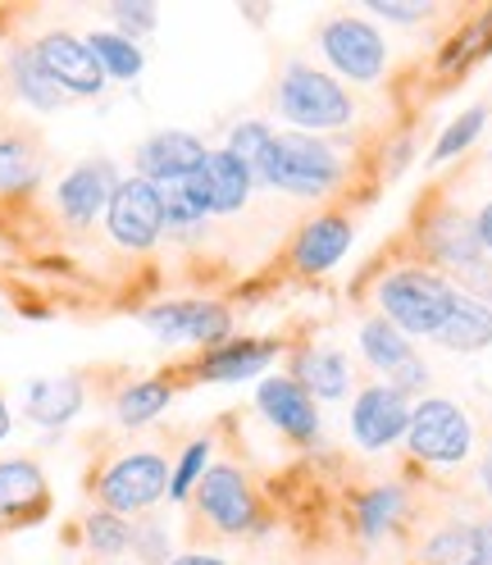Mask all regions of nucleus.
<instances>
[{
  "label": "nucleus",
  "instance_id": "f257e3e1",
  "mask_svg": "<svg viewBox=\"0 0 492 565\" xmlns=\"http://www.w3.org/2000/svg\"><path fill=\"white\" fill-rule=\"evenodd\" d=\"M252 179L274 188V192H288L301 201L314 196H329L346 183V160L333 141L324 137H310V132H274L265 156L256 160Z\"/></svg>",
  "mask_w": 492,
  "mask_h": 565
},
{
  "label": "nucleus",
  "instance_id": "f03ea898",
  "mask_svg": "<svg viewBox=\"0 0 492 565\" xmlns=\"http://www.w3.org/2000/svg\"><path fill=\"white\" fill-rule=\"evenodd\" d=\"M378 310L393 329H402L406 338H438V329L447 324L456 288L451 278H442L438 269L425 265H402L378 282Z\"/></svg>",
  "mask_w": 492,
  "mask_h": 565
},
{
  "label": "nucleus",
  "instance_id": "7ed1b4c3",
  "mask_svg": "<svg viewBox=\"0 0 492 565\" xmlns=\"http://www.w3.org/2000/svg\"><path fill=\"white\" fill-rule=\"evenodd\" d=\"M274 110L288 124H297L301 132H338L356 119V100L342 83H333L329 74L310 64H288L284 78L274 87Z\"/></svg>",
  "mask_w": 492,
  "mask_h": 565
},
{
  "label": "nucleus",
  "instance_id": "20e7f679",
  "mask_svg": "<svg viewBox=\"0 0 492 565\" xmlns=\"http://www.w3.org/2000/svg\"><path fill=\"white\" fill-rule=\"evenodd\" d=\"M169 475L173 470H169V461L160 451H124L100 470L96 502H100V511H115L124 520L142 515L169 492Z\"/></svg>",
  "mask_w": 492,
  "mask_h": 565
},
{
  "label": "nucleus",
  "instance_id": "39448f33",
  "mask_svg": "<svg viewBox=\"0 0 492 565\" xmlns=\"http://www.w3.org/2000/svg\"><path fill=\"white\" fill-rule=\"evenodd\" d=\"M406 443L419 461L434 466H461L470 456L474 429L461 406H451L442 397H425L419 406H410V424H406Z\"/></svg>",
  "mask_w": 492,
  "mask_h": 565
},
{
  "label": "nucleus",
  "instance_id": "423d86ee",
  "mask_svg": "<svg viewBox=\"0 0 492 565\" xmlns=\"http://www.w3.org/2000/svg\"><path fill=\"white\" fill-rule=\"evenodd\" d=\"M192 502H196V515L205 524H215L220 534H246V529L260 524V502L237 466H210L192 488Z\"/></svg>",
  "mask_w": 492,
  "mask_h": 565
},
{
  "label": "nucleus",
  "instance_id": "0eeeda50",
  "mask_svg": "<svg viewBox=\"0 0 492 565\" xmlns=\"http://www.w3.org/2000/svg\"><path fill=\"white\" fill-rule=\"evenodd\" d=\"M105 228L124 252H151L164 237V205L147 179H124L105 205Z\"/></svg>",
  "mask_w": 492,
  "mask_h": 565
},
{
  "label": "nucleus",
  "instance_id": "6e6552de",
  "mask_svg": "<svg viewBox=\"0 0 492 565\" xmlns=\"http://www.w3.org/2000/svg\"><path fill=\"white\" fill-rule=\"evenodd\" d=\"M320 46L329 55V64L351 83H378L383 64H388V46H383V32L365 19H333L320 32Z\"/></svg>",
  "mask_w": 492,
  "mask_h": 565
},
{
  "label": "nucleus",
  "instance_id": "1a4fd4ad",
  "mask_svg": "<svg viewBox=\"0 0 492 565\" xmlns=\"http://www.w3.org/2000/svg\"><path fill=\"white\" fill-rule=\"evenodd\" d=\"M188 196L201 205V215H237V210L252 201V169L242 160H233L228 151H205V160L183 179Z\"/></svg>",
  "mask_w": 492,
  "mask_h": 565
},
{
  "label": "nucleus",
  "instance_id": "9d476101",
  "mask_svg": "<svg viewBox=\"0 0 492 565\" xmlns=\"http://www.w3.org/2000/svg\"><path fill=\"white\" fill-rule=\"evenodd\" d=\"M147 329L169 342H201V347H224L233 338V315L220 301H164L147 310Z\"/></svg>",
  "mask_w": 492,
  "mask_h": 565
},
{
  "label": "nucleus",
  "instance_id": "9b49d317",
  "mask_svg": "<svg viewBox=\"0 0 492 565\" xmlns=\"http://www.w3.org/2000/svg\"><path fill=\"white\" fill-rule=\"evenodd\" d=\"M361 351H365V361L388 379V387H397V393H406V397L429 383V370L415 356L410 338L402 329H393L383 315H374V320L361 324Z\"/></svg>",
  "mask_w": 492,
  "mask_h": 565
},
{
  "label": "nucleus",
  "instance_id": "f8f14e48",
  "mask_svg": "<svg viewBox=\"0 0 492 565\" xmlns=\"http://www.w3.org/2000/svg\"><path fill=\"white\" fill-rule=\"evenodd\" d=\"M115 188H119V179H115L110 160H83V164H74L60 179V188H55L60 220L68 228H92L105 215V205H110Z\"/></svg>",
  "mask_w": 492,
  "mask_h": 565
},
{
  "label": "nucleus",
  "instance_id": "ddd939ff",
  "mask_svg": "<svg viewBox=\"0 0 492 565\" xmlns=\"http://www.w3.org/2000/svg\"><path fill=\"white\" fill-rule=\"evenodd\" d=\"M32 51H38L42 68L55 78V87L64 96H96L105 87V74L96 55L87 51V38H74V32H46V38L32 42Z\"/></svg>",
  "mask_w": 492,
  "mask_h": 565
},
{
  "label": "nucleus",
  "instance_id": "4468645a",
  "mask_svg": "<svg viewBox=\"0 0 492 565\" xmlns=\"http://www.w3.org/2000/svg\"><path fill=\"white\" fill-rule=\"evenodd\" d=\"M406 424H410V397L388 383L365 387L356 406H351V434H356L365 451H383L397 438H406Z\"/></svg>",
  "mask_w": 492,
  "mask_h": 565
},
{
  "label": "nucleus",
  "instance_id": "2eb2a0df",
  "mask_svg": "<svg viewBox=\"0 0 492 565\" xmlns=\"http://www.w3.org/2000/svg\"><path fill=\"white\" fill-rule=\"evenodd\" d=\"M256 406H260V415L274 424V429L288 434L292 443H314L320 438V406H314V397L297 379H288V374L265 379L260 393H256Z\"/></svg>",
  "mask_w": 492,
  "mask_h": 565
},
{
  "label": "nucleus",
  "instance_id": "dca6fc26",
  "mask_svg": "<svg viewBox=\"0 0 492 565\" xmlns=\"http://www.w3.org/2000/svg\"><path fill=\"white\" fill-rule=\"evenodd\" d=\"M46 511H51V483H46L42 466L28 461V456L0 461V529L32 524Z\"/></svg>",
  "mask_w": 492,
  "mask_h": 565
},
{
  "label": "nucleus",
  "instance_id": "f3484780",
  "mask_svg": "<svg viewBox=\"0 0 492 565\" xmlns=\"http://www.w3.org/2000/svg\"><path fill=\"white\" fill-rule=\"evenodd\" d=\"M419 242H425V256L447 274L483 260L479 228L470 215H461V210H438V215H429L425 228H419Z\"/></svg>",
  "mask_w": 492,
  "mask_h": 565
},
{
  "label": "nucleus",
  "instance_id": "a211bd4d",
  "mask_svg": "<svg viewBox=\"0 0 492 565\" xmlns=\"http://www.w3.org/2000/svg\"><path fill=\"white\" fill-rule=\"evenodd\" d=\"M201 160H205L201 137L169 128V132H156V137H147L142 147H137V179H147L151 188L179 183V179H188Z\"/></svg>",
  "mask_w": 492,
  "mask_h": 565
},
{
  "label": "nucleus",
  "instance_id": "6ab92c4d",
  "mask_svg": "<svg viewBox=\"0 0 492 565\" xmlns=\"http://www.w3.org/2000/svg\"><path fill=\"white\" fill-rule=\"evenodd\" d=\"M278 356V342L269 338H228L224 347H210L205 356L188 370L196 383H233V379H252Z\"/></svg>",
  "mask_w": 492,
  "mask_h": 565
},
{
  "label": "nucleus",
  "instance_id": "aec40b11",
  "mask_svg": "<svg viewBox=\"0 0 492 565\" xmlns=\"http://www.w3.org/2000/svg\"><path fill=\"white\" fill-rule=\"evenodd\" d=\"M351 237H356V228H351L346 215H338V210H324V215H314L297 242H292V260L301 274H324L333 269L346 252H351Z\"/></svg>",
  "mask_w": 492,
  "mask_h": 565
},
{
  "label": "nucleus",
  "instance_id": "412c9836",
  "mask_svg": "<svg viewBox=\"0 0 492 565\" xmlns=\"http://www.w3.org/2000/svg\"><path fill=\"white\" fill-rule=\"evenodd\" d=\"M87 402V387L83 379L64 374V379H38L28 387V415L46 424V429H60V424H68Z\"/></svg>",
  "mask_w": 492,
  "mask_h": 565
},
{
  "label": "nucleus",
  "instance_id": "4be33fe9",
  "mask_svg": "<svg viewBox=\"0 0 492 565\" xmlns=\"http://www.w3.org/2000/svg\"><path fill=\"white\" fill-rule=\"evenodd\" d=\"M10 87H14V96L23 105H32V110H60V105L68 100L55 87V78L42 68V60H38V51H32V46H14L10 51Z\"/></svg>",
  "mask_w": 492,
  "mask_h": 565
},
{
  "label": "nucleus",
  "instance_id": "5701e85b",
  "mask_svg": "<svg viewBox=\"0 0 492 565\" xmlns=\"http://www.w3.org/2000/svg\"><path fill=\"white\" fill-rule=\"evenodd\" d=\"M438 342L451 347V351H483L492 342V306H483V301H474L466 292H456L447 324L438 329Z\"/></svg>",
  "mask_w": 492,
  "mask_h": 565
},
{
  "label": "nucleus",
  "instance_id": "b1692460",
  "mask_svg": "<svg viewBox=\"0 0 492 565\" xmlns=\"http://www.w3.org/2000/svg\"><path fill=\"white\" fill-rule=\"evenodd\" d=\"M42 179V151L23 132H0V196H23Z\"/></svg>",
  "mask_w": 492,
  "mask_h": 565
},
{
  "label": "nucleus",
  "instance_id": "393cba45",
  "mask_svg": "<svg viewBox=\"0 0 492 565\" xmlns=\"http://www.w3.org/2000/svg\"><path fill=\"white\" fill-rule=\"evenodd\" d=\"M288 379H297L314 402L320 397L338 402V397H346V387H351V370H346V361L338 356V351H306Z\"/></svg>",
  "mask_w": 492,
  "mask_h": 565
},
{
  "label": "nucleus",
  "instance_id": "a878e982",
  "mask_svg": "<svg viewBox=\"0 0 492 565\" xmlns=\"http://www.w3.org/2000/svg\"><path fill=\"white\" fill-rule=\"evenodd\" d=\"M169 402H173L169 379H137L115 397V415H119V424H128V429H142V424H151Z\"/></svg>",
  "mask_w": 492,
  "mask_h": 565
},
{
  "label": "nucleus",
  "instance_id": "bb28decb",
  "mask_svg": "<svg viewBox=\"0 0 492 565\" xmlns=\"http://www.w3.org/2000/svg\"><path fill=\"white\" fill-rule=\"evenodd\" d=\"M419 561H425V565H483L474 524H442L438 534L425 539V547H419Z\"/></svg>",
  "mask_w": 492,
  "mask_h": 565
},
{
  "label": "nucleus",
  "instance_id": "cd10ccee",
  "mask_svg": "<svg viewBox=\"0 0 492 565\" xmlns=\"http://www.w3.org/2000/svg\"><path fill=\"white\" fill-rule=\"evenodd\" d=\"M87 51L96 55V64H100V74H105V78L132 83L137 74H142V51H137V42L119 38V32H92V38H87Z\"/></svg>",
  "mask_w": 492,
  "mask_h": 565
},
{
  "label": "nucleus",
  "instance_id": "c85d7f7f",
  "mask_svg": "<svg viewBox=\"0 0 492 565\" xmlns=\"http://www.w3.org/2000/svg\"><path fill=\"white\" fill-rule=\"evenodd\" d=\"M83 539H87V547L96 552V556H105V561H119L128 547H132V524L124 520V515H115V511H87V520H83Z\"/></svg>",
  "mask_w": 492,
  "mask_h": 565
},
{
  "label": "nucleus",
  "instance_id": "c756f323",
  "mask_svg": "<svg viewBox=\"0 0 492 565\" xmlns=\"http://www.w3.org/2000/svg\"><path fill=\"white\" fill-rule=\"evenodd\" d=\"M402 515H406L402 488H374V492H365V498L356 502V520H361L365 539H383Z\"/></svg>",
  "mask_w": 492,
  "mask_h": 565
},
{
  "label": "nucleus",
  "instance_id": "7c9ffc66",
  "mask_svg": "<svg viewBox=\"0 0 492 565\" xmlns=\"http://www.w3.org/2000/svg\"><path fill=\"white\" fill-rule=\"evenodd\" d=\"M205 470H210V438L192 443V447L183 451V461L173 466V475H169V498H173V502H188V498H192V488L201 483Z\"/></svg>",
  "mask_w": 492,
  "mask_h": 565
},
{
  "label": "nucleus",
  "instance_id": "2f4dec72",
  "mask_svg": "<svg viewBox=\"0 0 492 565\" xmlns=\"http://www.w3.org/2000/svg\"><path fill=\"white\" fill-rule=\"evenodd\" d=\"M483 124H488V110H483V105H474V110H466L461 119H456L442 137H438V147H434V164L438 160H451V156H461L466 147H470V141L483 132Z\"/></svg>",
  "mask_w": 492,
  "mask_h": 565
},
{
  "label": "nucleus",
  "instance_id": "473e14b6",
  "mask_svg": "<svg viewBox=\"0 0 492 565\" xmlns=\"http://www.w3.org/2000/svg\"><path fill=\"white\" fill-rule=\"evenodd\" d=\"M488 46H492V28H466L461 38H451V42H447L438 68H442V74H461V68H466L470 60H479Z\"/></svg>",
  "mask_w": 492,
  "mask_h": 565
},
{
  "label": "nucleus",
  "instance_id": "72a5a7b5",
  "mask_svg": "<svg viewBox=\"0 0 492 565\" xmlns=\"http://www.w3.org/2000/svg\"><path fill=\"white\" fill-rule=\"evenodd\" d=\"M269 137H274V132H269L265 124L246 119V124H237V128L228 132V147H224V151H228L233 160H242L246 169H256V160H260V156H265V147H269Z\"/></svg>",
  "mask_w": 492,
  "mask_h": 565
},
{
  "label": "nucleus",
  "instance_id": "f704fd0d",
  "mask_svg": "<svg viewBox=\"0 0 492 565\" xmlns=\"http://www.w3.org/2000/svg\"><path fill=\"white\" fill-rule=\"evenodd\" d=\"M110 19L119 23V38H147V32H156V19L160 10L147 6V0H124V6H110Z\"/></svg>",
  "mask_w": 492,
  "mask_h": 565
},
{
  "label": "nucleus",
  "instance_id": "c9c22d12",
  "mask_svg": "<svg viewBox=\"0 0 492 565\" xmlns=\"http://www.w3.org/2000/svg\"><path fill=\"white\" fill-rule=\"evenodd\" d=\"M456 282H451V288L456 292H466V297H474V301H492V260L483 256V260H474V265H466V269H456L451 274Z\"/></svg>",
  "mask_w": 492,
  "mask_h": 565
},
{
  "label": "nucleus",
  "instance_id": "e433bc0d",
  "mask_svg": "<svg viewBox=\"0 0 492 565\" xmlns=\"http://www.w3.org/2000/svg\"><path fill=\"white\" fill-rule=\"evenodd\" d=\"M132 552L142 556V565H160V561H169L164 529H160V524H142V529L132 524Z\"/></svg>",
  "mask_w": 492,
  "mask_h": 565
},
{
  "label": "nucleus",
  "instance_id": "4c0bfd02",
  "mask_svg": "<svg viewBox=\"0 0 492 565\" xmlns=\"http://www.w3.org/2000/svg\"><path fill=\"white\" fill-rule=\"evenodd\" d=\"M370 14H378V19H397V23H415V19H429L434 6H393V0H378V6H370Z\"/></svg>",
  "mask_w": 492,
  "mask_h": 565
},
{
  "label": "nucleus",
  "instance_id": "58836bf2",
  "mask_svg": "<svg viewBox=\"0 0 492 565\" xmlns=\"http://www.w3.org/2000/svg\"><path fill=\"white\" fill-rule=\"evenodd\" d=\"M474 228H479V242H483V256L492 260V201L479 210V220H474Z\"/></svg>",
  "mask_w": 492,
  "mask_h": 565
},
{
  "label": "nucleus",
  "instance_id": "ea45409f",
  "mask_svg": "<svg viewBox=\"0 0 492 565\" xmlns=\"http://www.w3.org/2000/svg\"><path fill=\"white\" fill-rule=\"evenodd\" d=\"M474 539H479V556H483V565H492V520H479V524H474Z\"/></svg>",
  "mask_w": 492,
  "mask_h": 565
},
{
  "label": "nucleus",
  "instance_id": "a19ab883",
  "mask_svg": "<svg viewBox=\"0 0 492 565\" xmlns=\"http://www.w3.org/2000/svg\"><path fill=\"white\" fill-rule=\"evenodd\" d=\"M169 565H224L220 556H205V552H188V556H173Z\"/></svg>",
  "mask_w": 492,
  "mask_h": 565
},
{
  "label": "nucleus",
  "instance_id": "79ce46f5",
  "mask_svg": "<svg viewBox=\"0 0 492 565\" xmlns=\"http://www.w3.org/2000/svg\"><path fill=\"white\" fill-rule=\"evenodd\" d=\"M6 438H10V406L0 402V443H6Z\"/></svg>",
  "mask_w": 492,
  "mask_h": 565
},
{
  "label": "nucleus",
  "instance_id": "37998d69",
  "mask_svg": "<svg viewBox=\"0 0 492 565\" xmlns=\"http://www.w3.org/2000/svg\"><path fill=\"white\" fill-rule=\"evenodd\" d=\"M479 479H483V488L492 492V456H483V466H479Z\"/></svg>",
  "mask_w": 492,
  "mask_h": 565
},
{
  "label": "nucleus",
  "instance_id": "c03bdc74",
  "mask_svg": "<svg viewBox=\"0 0 492 565\" xmlns=\"http://www.w3.org/2000/svg\"><path fill=\"white\" fill-rule=\"evenodd\" d=\"M100 565H128V561H100Z\"/></svg>",
  "mask_w": 492,
  "mask_h": 565
}]
</instances>
